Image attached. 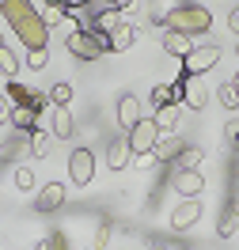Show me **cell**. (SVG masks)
I'll use <instances>...</instances> for the list:
<instances>
[{
    "instance_id": "1",
    "label": "cell",
    "mask_w": 239,
    "mask_h": 250,
    "mask_svg": "<svg viewBox=\"0 0 239 250\" xmlns=\"http://www.w3.org/2000/svg\"><path fill=\"white\" fill-rule=\"evenodd\" d=\"M0 19L23 38V46H27V49H46L49 27L38 19V12H34L31 0H0Z\"/></svg>"
},
{
    "instance_id": "2",
    "label": "cell",
    "mask_w": 239,
    "mask_h": 250,
    "mask_svg": "<svg viewBox=\"0 0 239 250\" xmlns=\"http://www.w3.org/2000/svg\"><path fill=\"white\" fill-rule=\"evenodd\" d=\"M159 27L178 31V34H190V38H194V34H209V27H213V12L201 8V4H178V8H171V12H163Z\"/></svg>"
},
{
    "instance_id": "3",
    "label": "cell",
    "mask_w": 239,
    "mask_h": 250,
    "mask_svg": "<svg viewBox=\"0 0 239 250\" xmlns=\"http://www.w3.org/2000/svg\"><path fill=\"white\" fill-rule=\"evenodd\" d=\"M65 49H68L72 57H80V61H99V57L107 53V38L95 34V31H87V27H80L76 34L65 38Z\"/></svg>"
},
{
    "instance_id": "4",
    "label": "cell",
    "mask_w": 239,
    "mask_h": 250,
    "mask_svg": "<svg viewBox=\"0 0 239 250\" xmlns=\"http://www.w3.org/2000/svg\"><path fill=\"white\" fill-rule=\"evenodd\" d=\"M213 64H220V46H194L186 57H182V72L186 76H205Z\"/></svg>"
},
{
    "instance_id": "5",
    "label": "cell",
    "mask_w": 239,
    "mask_h": 250,
    "mask_svg": "<svg viewBox=\"0 0 239 250\" xmlns=\"http://www.w3.org/2000/svg\"><path fill=\"white\" fill-rule=\"evenodd\" d=\"M95 178V152L91 148H76L68 156V182L72 186H91Z\"/></svg>"
},
{
    "instance_id": "6",
    "label": "cell",
    "mask_w": 239,
    "mask_h": 250,
    "mask_svg": "<svg viewBox=\"0 0 239 250\" xmlns=\"http://www.w3.org/2000/svg\"><path fill=\"white\" fill-rule=\"evenodd\" d=\"M126 141H129V152L133 156H141V152H152L156 148V141H159V129H156V122L152 118H141V122L133 125L126 133Z\"/></svg>"
},
{
    "instance_id": "7",
    "label": "cell",
    "mask_w": 239,
    "mask_h": 250,
    "mask_svg": "<svg viewBox=\"0 0 239 250\" xmlns=\"http://www.w3.org/2000/svg\"><path fill=\"white\" fill-rule=\"evenodd\" d=\"M68 197V186L65 182H46V186H38V197H34V208L46 216V212H57Z\"/></svg>"
},
{
    "instance_id": "8",
    "label": "cell",
    "mask_w": 239,
    "mask_h": 250,
    "mask_svg": "<svg viewBox=\"0 0 239 250\" xmlns=\"http://www.w3.org/2000/svg\"><path fill=\"white\" fill-rule=\"evenodd\" d=\"M197 220H201V197H182V205L171 212V228H175V231H186Z\"/></svg>"
},
{
    "instance_id": "9",
    "label": "cell",
    "mask_w": 239,
    "mask_h": 250,
    "mask_svg": "<svg viewBox=\"0 0 239 250\" xmlns=\"http://www.w3.org/2000/svg\"><path fill=\"white\" fill-rule=\"evenodd\" d=\"M72 133H76L72 110H68V106H53V118H49V137H53V141H68Z\"/></svg>"
},
{
    "instance_id": "10",
    "label": "cell",
    "mask_w": 239,
    "mask_h": 250,
    "mask_svg": "<svg viewBox=\"0 0 239 250\" xmlns=\"http://www.w3.org/2000/svg\"><path fill=\"white\" fill-rule=\"evenodd\" d=\"M205 103H209V87L197 76H186V83H182V106L205 110Z\"/></svg>"
},
{
    "instance_id": "11",
    "label": "cell",
    "mask_w": 239,
    "mask_h": 250,
    "mask_svg": "<svg viewBox=\"0 0 239 250\" xmlns=\"http://www.w3.org/2000/svg\"><path fill=\"white\" fill-rule=\"evenodd\" d=\"M159 46H163V53H171V57H186V53L194 49V38H190V34H178V31H167V27H163Z\"/></svg>"
},
{
    "instance_id": "12",
    "label": "cell",
    "mask_w": 239,
    "mask_h": 250,
    "mask_svg": "<svg viewBox=\"0 0 239 250\" xmlns=\"http://www.w3.org/2000/svg\"><path fill=\"white\" fill-rule=\"evenodd\" d=\"M129 156H133V152H129V141H126V137H114V141L107 144V167H110V171H126V167H129Z\"/></svg>"
},
{
    "instance_id": "13",
    "label": "cell",
    "mask_w": 239,
    "mask_h": 250,
    "mask_svg": "<svg viewBox=\"0 0 239 250\" xmlns=\"http://www.w3.org/2000/svg\"><path fill=\"white\" fill-rule=\"evenodd\" d=\"M175 189L182 197H201L205 178H201V171H175Z\"/></svg>"
},
{
    "instance_id": "14",
    "label": "cell",
    "mask_w": 239,
    "mask_h": 250,
    "mask_svg": "<svg viewBox=\"0 0 239 250\" xmlns=\"http://www.w3.org/2000/svg\"><path fill=\"white\" fill-rule=\"evenodd\" d=\"M141 118H144V114H141V103H137L133 95H122V99H118V125L129 133V129L141 122Z\"/></svg>"
},
{
    "instance_id": "15",
    "label": "cell",
    "mask_w": 239,
    "mask_h": 250,
    "mask_svg": "<svg viewBox=\"0 0 239 250\" xmlns=\"http://www.w3.org/2000/svg\"><path fill=\"white\" fill-rule=\"evenodd\" d=\"M133 42H137V31H133L129 23H122V27H114V31L107 34V49H110V53H126V49H133Z\"/></svg>"
},
{
    "instance_id": "16",
    "label": "cell",
    "mask_w": 239,
    "mask_h": 250,
    "mask_svg": "<svg viewBox=\"0 0 239 250\" xmlns=\"http://www.w3.org/2000/svg\"><path fill=\"white\" fill-rule=\"evenodd\" d=\"M239 231V201H228L220 208V216H217V235L220 239H228V235Z\"/></svg>"
},
{
    "instance_id": "17",
    "label": "cell",
    "mask_w": 239,
    "mask_h": 250,
    "mask_svg": "<svg viewBox=\"0 0 239 250\" xmlns=\"http://www.w3.org/2000/svg\"><path fill=\"white\" fill-rule=\"evenodd\" d=\"M178 118H182V106H178V103H167V106H156V118H152V122H156L159 133H175Z\"/></svg>"
},
{
    "instance_id": "18",
    "label": "cell",
    "mask_w": 239,
    "mask_h": 250,
    "mask_svg": "<svg viewBox=\"0 0 239 250\" xmlns=\"http://www.w3.org/2000/svg\"><path fill=\"white\" fill-rule=\"evenodd\" d=\"M8 103H12V106H34V99H38V91H34V87H27V83H19V80H8ZM38 110V106H34Z\"/></svg>"
},
{
    "instance_id": "19",
    "label": "cell",
    "mask_w": 239,
    "mask_h": 250,
    "mask_svg": "<svg viewBox=\"0 0 239 250\" xmlns=\"http://www.w3.org/2000/svg\"><path fill=\"white\" fill-rule=\"evenodd\" d=\"M38 114H42V110H34V106H12L8 125H16L19 133H31V129H38Z\"/></svg>"
},
{
    "instance_id": "20",
    "label": "cell",
    "mask_w": 239,
    "mask_h": 250,
    "mask_svg": "<svg viewBox=\"0 0 239 250\" xmlns=\"http://www.w3.org/2000/svg\"><path fill=\"white\" fill-rule=\"evenodd\" d=\"M201 159H205V152H201L197 144H182V152L175 156V163H178V171H197Z\"/></svg>"
},
{
    "instance_id": "21",
    "label": "cell",
    "mask_w": 239,
    "mask_h": 250,
    "mask_svg": "<svg viewBox=\"0 0 239 250\" xmlns=\"http://www.w3.org/2000/svg\"><path fill=\"white\" fill-rule=\"evenodd\" d=\"M34 12H38V19L46 23L49 31H53V27H61L65 19H68V8H65V4H42V8H34Z\"/></svg>"
},
{
    "instance_id": "22",
    "label": "cell",
    "mask_w": 239,
    "mask_h": 250,
    "mask_svg": "<svg viewBox=\"0 0 239 250\" xmlns=\"http://www.w3.org/2000/svg\"><path fill=\"white\" fill-rule=\"evenodd\" d=\"M27 144H31V156H46L49 152V144H53V137H49V129H31L27 133Z\"/></svg>"
},
{
    "instance_id": "23",
    "label": "cell",
    "mask_w": 239,
    "mask_h": 250,
    "mask_svg": "<svg viewBox=\"0 0 239 250\" xmlns=\"http://www.w3.org/2000/svg\"><path fill=\"white\" fill-rule=\"evenodd\" d=\"M122 23H126V19L118 16L114 8H107V12H99V16H95V34H103V38H107V34H110L114 27H122Z\"/></svg>"
},
{
    "instance_id": "24",
    "label": "cell",
    "mask_w": 239,
    "mask_h": 250,
    "mask_svg": "<svg viewBox=\"0 0 239 250\" xmlns=\"http://www.w3.org/2000/svg\"><path fill=\"white\" fill-rule=\"evenodd\" d=\"M46 99H49V106H68L72 103V83H53L46 91Z\"/></svg>"
},
{
    "instance_id": "25",
    "label": "cell",
    "mask_w": 239,
    "mask_h": 250,
    "mask_svg": "<svg viewBox=\"0 0 239 250\" xmlns=\"http://www.w3.org/2000/svg\"><path fill=\"white\" fill-rule=\"evenodd\" d=\"M23 152H31V144H27V133H19V141L4 144V148H0V159H4V163H8V159H23Z\"/></svg>"
},
{
    "instance_id": "26",
    "label": "cell",
    "mask_w": 239,
    "mask_h": 250,
    "mask_svg": "<svg viewBox=\"0 0 239 250\" xmlns=\"http://www.w3.org/2000/svg\"><path fill=\"white\" fill-rule=\"evenodd\" d=\"M19 68H23V61H19V57H16V53H12L8 46H0V72L12 80V76L19 72Z\"/></svg>"
},
{
    "instance_id": "27",
    "label": "cell",
    "mask_w": 239,
    "mask_h": 250,
    "mask_svg": "<svg viewBox=\"0 0 239 250\" xmlns=\"http://www.w3.org/2000/svg\"><path fill=\"white\" fill-rule=\"evenodd\" d=\"M152 152H156L159 163H163V159H175L178 152H182V141H178V137H171V141H156V148H152Z\"/></svg>"
},
{
    "instance_id": "28",
    "label": "cell",
    "mask_w": 239,
    "mask_h": 250,
    "mask_svg": "<svg viewBox=\"0 0 239 250\" xmlns=\"http://www.w3.org/2000/svg\"><path fill=\"white\" fill-rule=\"evenodd\" d=\"M217 95H220V103L228 110H239V87L236 83H220V87H217Z\"/></svg>"
},
{
    "instance_id": "29",
    "label": "cell",
    "mask_w": 239,
    "mask_h": 250,
    "mask_svg": "<svg viewBox=\"0 0 239 250\" xmlns=\"http://www.w3.org/2000/svg\"><path fill=\"white\" fill-rule=\"evenodd\" d=\"M23 64H27L31 72H42V68L49 64V53H46V49H27V61H23Z\"/></svg>"
},
{
    "instance_id": "30",
    "label": "cell",
    "mask_w": 239,
    "mask_h": 250,
    "mask_svg": "<svg viewBox=\"0 0 239 250\" xmlns=\"http://www.w3.org/2000/svg\"><path fill=\"white\" fill-rule=\"evenodd\" d=\"M16 189H23V193H31V189H34V171H31V167H23V163L16 167Z\"/></svg>"
},
{
    "instance_id": "31",
    "label": "cell",
    "mask_w": 239,
    "mask_h": 250,
    "mask_svg": "<svg viewBox=\"0 0 239 250\" xmlns=\"http://www.w3.org/2000/svg\"><path fill=\"white\" fill-rule=\"evenodd\" d=\"M110 235H114V224H110V220H103V224L95 228V250L107 247V243H110Z\"/></svg>"
},
{
    "instance_id": "32",
    "label": "cell",
    "mask_w": 239,
    "mask_h": 250,
    "mask_svg": "<svg viewBox=\"0 0 239 250\" xmlns=\"http://www.w3.org/2000/svg\"><path fill=\"white\" fill-rule=\"evenodd\" d=\"M110 8H114V12H118L122 19H129L133 12H137V8H141V0H110Z\"/></svg>"
},
{
    "instance_id": "33",
    "label": "cell",
    "mask_w": 239,
    "mask_h": 250,
    "mask_svg": "<svg viewBox=\"0 0 239 250\" xmlns=\"http://www.w3.org/2000/svg\"><path fill=\"white\" fill-rule=\"evenodd\" d=\"M133 167H137V171H152V167H156V152H141V156H133Z\"/></svg>"
},
{
    "instance_id": "34",
    "label": "cell",
    "mask_w": 239,
    "mask_h": 250,
    "mask_svg": "<svg viewBox=\"0 0 239 250\" xmlns=\"http://www.w3.org/2000/svg\"><path fill=\"white\" fill-rule=\"evenodd\" d=\"M224 133H228V148H232V152H239V122H228V129H224Z\"/></svg>"
},
{
    "instance_id": "35",
    "label": "cell",
    "mask_w": 239,
    "mask_h": 250,
    "mask_svg": "<svg viewBox=\"0 0 239 250\" xmlns=\"http://www.w3.org/2000/svg\"><path fill=\"white\" fill-rule=\"evenodd\" d=\"M12 118V103H8V95H0V125H8Z\"/></svg>"
},
{
    "instance_id": "36",
    "label": "cell",
    "mask_w": 239,
    "mask_h": 250,
    "mask_svg": "<svg viewBox=\"0 0 239 250\" xmlns=\"http://www.w3.org/2000/svg\"><path fill=\"white\" fill-rule=\"evenodd\" d=\"M228 31H232V34H239V4L232 8V12H228Z\"/></svg>"
},
{
    "instance_id": "37",
    "label": "cell",
    "mask_w": 239,
    "mask_h": 250,
    "mask_svg": "<svg viewBox=\"0 0 239 250\" xmlns=\"http://www.w3.org/2000/svg\"><path fill=\"white\" fill-rule=\"evenodd\" d=\"M65 8H68V12H80V8H87V4H91V0H61Z\"/></svg>"
},
{
    "instance_id": "38",
    "label": "cell",
    "mask_w": 239,
    "mask_h": 250,
    "mask_svg": "<svg viewBox=\"0 0 239 250\" xmlns=\"http://www.w3.org/2000/svg\"><path fill=\"white\" fill-rule=\"evenodd\" d=\"M65 31H68V34H76V31H80V19L72 16V12H68V19H65Z\"/></svg>"
},
{
    "instance_id": "39",
    "label": "cell",
    "mask_w": 239,
    "mask_h": 250,
    "mask_svg": "<svg viewBox=\"0 0 239 250\" xmlns=\"http://www.w3.org/2000/svg\"><path fill=\"white\" fill-rule=\"evenodd\" d=\"M87 8H91V12H95V16H99V12H107V8H110V0H91Z\"/></svg>"
},
{
    "instance_id": "40",
    "label": "cell",
    "mask_w": 239,
    "mask_h": 250,
    "mask_svg": "<svg viewBox=\"0 0 239 250\" xmlns=\"http://www.w3.org/2000/svg\"><path fill=\"white\" fill-rule=\"evenodd\" d=\"M34 250H53V235H46V239H42V243H38Z\"/></svg>"
},
{
    "instance_id": "41",
    "label": "cell",
    "mask_w": 239,
    "mask_h": 250,
    "mask_svg": "<svg viewBox=\"0 0 239 250\" xmlns=\"http://www.w3.org/2000/svg\"><path fill=\"white\" fill-rule=\"evenodd\" d=\"M34 8H42V4H61V0H31Z\"/></svg>"
},
{
    "instance_id": "42",
    "label": "cell",
    "mask_w": 239,
    "mask_h": 250,
    "mask_svg": "<svg viewBox=\"0 0 239 250\" xmlns=\"http://www.w3.org/2000/svg\"><path fill=\"white\" fill-rule=\"evenodd\" d=\"M152 250H171V247H167V243H156V247H152Z\"/></svg>"
},
{
    "instance_id": "43",
    "label": "cell",
    "mask_w": 239,
    "mask_h": 250,
    "mask_svg": "<svg viewBox=\"0 0 239 250\" xmlns=\"http://www.w3.org/2000/svg\"><path fill=\"white\" fill-rule=\"evenodd\" d=\"M232 83H236V87H239V72H236V80H232Z\"/></svg>"
},
{
    "instance_id": "44",
    "label": "cell",
    "mask_w": 239,
    "mask_h": 250,
    "mask_svg": "<svg viewBox=\"0 0 239 250\" xmlns=\"http://www.w3.org/2000/svg\"><path fill=\"white\" fill-rule=\"evenodd\" d=\"M171 250H190V247H171Z\"/></svg>"
},
{
    "instance_id": "45",
    "label": "cell",
    "mask_w": 239,
    "mask_h": 250,
    "mask_svg": "<svg viewBox=\"0 0 239 250\" xmlns=\"http://www.w3.org/2000/svg\"><path fill=\"white\" fill-rule=\"evenodd\" d=\"M236 49H239V46H236Z\"/></svg>"
}]
</instances>
